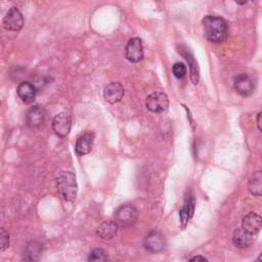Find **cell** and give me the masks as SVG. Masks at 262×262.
<instances>
[{
	"instance_id": "1",
	"label": "cell",
	"mask_w": 262,
	"mask_h": 262,
	"mask_svg": "<svg viewBox=\"0 0 262 262\" xmlns=\"http://www.w3.org/2000/svg\"><path fill=\"white\" fill-rule=\"evenodd\" d=\"M205 37L214 43H221L227 39L228 26L224 18L214 15H206L202 19Z\"/></svg>"
},
{
	"instance_id": "2",
	"label": "cell",
	"mask_w": 262,
	"mask_h": 262,
	"mask_svg": "<svg viewBox=\"0 0 262 262\" xmlns=\"http://www.w3.org/2000/svg\"><path fill=\"white\" fill-rule=\"evenodd\" d=\"M57 190L60 196L68 201L72 202L76 199L78 185L76 181V176L70 171H62L57 176Z\"/></svg>"
},
{
	"instance_id": "3",
	"label": "cell",
	"mask_w": 262,
	"mask_h": 262,
	"mask_svg": "<svg viewBox=\"0 0 262 262\" xmlns=\"http://www.w3.org/2000/svg\"><path fill=\"white\" fill-rule=\"evenodd\" d=\"M138 218V212L133 205L126 204L119 207L115 212V222L118 226L127 228L135 224Z\"/></svg>"
},
{
	"instance_id": "4",
	"label": "cell",
	"mask_w": 262,
	"mask_h": 262,
	"mask_svg": "<svg viewBox=\"0 0 262 262\" xmlns=\"http://www.w3.org/2000/svg\"><path fill=\"white\" fill-rule=\"evenodd\" d=\"M145 106L152 113H163L169 106V99L166 93L156 91L149 94L145 100Z\"/></svg>"
},
{
	"instance_id": "5",
	"label": "cell",
	"mask_w": 262,
	"mask_h": 262,
	"mask_svg": "<svg viewBox=\"0 0 262 262\" xmlns=\"http://www.w3.org/2000/svg\"><path fill=\"white\" fill-rule=\"evenodd\" d=\"M51 127L52 130L54 131V133L58 136V137H66L68 136V134L71 131V127H72V118L69 114L61 112L59 114H57L51 122Z\"/></svg>"
},
{
	"instance_id": "6",
	"label": "cell",
	"mask_w": 262,
	"mask_h": 262,
	"mask_svg": "<svg viewBox=\"0 0 262 262\" xmlns=\"http://www.w3.org/2000/svg\"><path fill=\"white\" fill-rule=\"evenodd\" d=\"M24 26V16L19 9L15 6H12L3 18V27L7 31L18 32Z\"/></svg>"
},
{
	"instance_id": "7",
	"label": "cell",
	"mask_w": 262,
	"mask_h": 262,
	"mask_svg": "<svg viewBox=\"0 0 262 262\" xmlns=\"http://www.w3.org/2000/svg\"><path fill=\"white\" fill-rule=\"evenodd\" d=\"M124 54L128 61L133 63L139 62L143 58V47L141 40L137 37L131 38L126 44Z\"/></svg>"
},
{
	"instance_id": "8",
	"label": "cell",
	"mask_w": 262,
	"mask_h": 262,
	"mask_svg": "<svg viewBox=\"0 0 262 262\" xmlns=\"http://www.w3.org/2000/svg\"><path fill=\"white\" fill-rule=\"evenodd\" d=\"M46 119V111L44 106L36 104L31 106L26 115V123L31 128H37L41 126Z\"/></svg>"
},
{
	"instance_id": "9",
	"label": "cell",
	"mask_w": 262,
	"mask_h": 262,
	"mask_svg": "<svg viewBox=\"0 0 262 262\" xmlns=\"http://www.w3.org/2000/svg\"><path fill=\"white\" fill-rule=\"evenodd\" d=\"M194 203L195 201L193 193L191 192V190H187L183 200V204L179 210V218L183 227H185L189 219L192 217L194 211Z\"/></svg>"
},
{
	"instance_id": "10",
	"label": "cell",
	"mask_w": 262,
	"mask_h": 262,
	"mask_svg": "<svg viewBox=\"0 0 262 262\" xmlns=\"http://www.w3.org/2000/svg\"><path fill=\"white\" fill-rule=\"evenodd\" d=\"M144 247L151 253H159L166 247V238L159 231L149 232L144 239Z\"/></svg>"
},
{
	"instance_id": "11",
	"label": "cell",
	"mask_w": 262,
	"mask_h": 262,
	"mask_svg": "<svg viewBox=\"0 0 262 262\" xmlns=\"http://www.w3.org/2000/svg\"><path fill=\"white\" fill-rule=\"evenodd\" d=\"M262 227V218L258 214L254 212H250L247 214L242 221V228L251 234L252 236H256Z\"/></svg>"
},
{
	"instance_id": "12",
	"label": "cell",
	"mask_w": 262,
	"mask_h": 262,
	"mask_svg": "<svg viewBox=\"0 0 262 262\" xmlns=\"http://www.w3.org/2000/svg\"><path fill=\"white\" fill-rule=\"evenodd\" d=\"M124 96V87L120 82H112L103 89V97L108 103H117Z\"/></svg>"
},
{
	"instance_id": "13",
	"label": "cell",
	"mask_w": 262,
	"mask_h": 262,
	"mask_svg": "<svg viewBox=\"0 0 262 262\" xmlns=\"http://www.w3.org/2000/svg\"><path fill=\"white\" fill-rule=\"evenodd\" d=\"M233 86L237 93L243 96H248L254 91V83L246 74H239L234 77Z\"/></svg>"
},
{
	"instance_id": "14",
	"label": "cell",
	"mask_w": 262,
	"mask_h": 262,
	"mask_svg": "<svg viewBox=\"0 0 262 262\" xmlns=\"http://www.w3.org/2000/svg\"><path fill=\"white\" fill-rule=\"evenodd\" d=\"M94 142V134L92 132H85L78 137L75 144V151L78 156H85L92 149Z\"/></svg>"
},
{
	"instance_id": "15",
	"label": "cell",
	"mask_w": 262,
	"mask_h": 262,
	"mask_svg": "<svg viewBox=\"0 0 262 262\" xmlns=\"http://www.w3.org/2000/svg\"><path fill=\"white\" fill-rule=\"evenodd\" d=\"M16 93L24 102H32L36 97V87L32 83L24 81L17 85Z\"/></svg>"
},
{
	"instance_id": "16",
	"label": "cell",
	"mask_w": 262,
	"mask_h": 262,
	"mask_svg": "<svg viewBox=\"0 0 262 262\" xmlns=\"http://www.w3.org/2000/svg\"><path fill=\"white\" fill-rule=\"evenodd\" d=\"M118 231V225L114 221H103L96 230L97 235L102 239H111L116 235Z\"/></svg>"
},
{
	"instance_id": "17",
	"label": "cell",
	"mask_w": 262,
	"mask_h": 262,
	"mask_svg": "<svg viewBox=\"0 0 262 262\" xmlns=\"http://www.w3.org/2000/svg\"><path fill=\"white\" fill-rule=\"evenodd\" d=\"M254 236H252L251 234H249L248 232H246L242 227L237 228L234 233H233V244L238 247V248H247L249 247L253 241H254Z\"/></svg>"
},
{
	"instance_id": "18",
	"label": "cell",
	"mask_w": 262,
	"mask_h": 262,
	"mask_svg": "<svg viewBox=\"0 0 262 262\" xmlns=\"http://www.w3.org/2000/svg\"><path fill=\"white\" fill-rule=\"evenodd\" d=\"M42 252V245L39 244L38 242H30L27 245L25 254H24V258L28 261V262H35L39 259L40 255Z\"/></svg>"
},
{
	"instance_id": "19",
	"label": "cell",
	"mask_w": 262,
	"mask_h": 262,
	"mask_svg": "<svg viewBox=\"0 0 262 262\" xmlns=\"http://www.w3.org/2000/svg\"><path fill=\"white\" fill-rule=\"evenodd\" d=\"M248 188L252 194L262 196V171H257L251 176Z\"/></svg>"
},
{
	"instance_id": "20",
	"label": "cell",
	"mask_w": 262,
	"mask_h": 262,
	"mask_svg": "<svg viewBox=\"0 0 262 262\" xmlns=\"http://www.w3.org/2000/svg\"><path fill=\"white\" fill-rule=\"evenodd\" d=\"M185 59L188 62L189 69H190V80L192 81L193 84H198L199 82V70H198V64L192 56V54L189 51H186L184 53Z\"/></svg>"
},
{
	"instance_id": "21",
	"label": "cell",
	"mask_w": 262,
	"mask_h": 262,
	"mask_svg": "<svg viewBox=\"0 0 262 262\" xmlns=\"http://www.w3.org/2000/svg\"><path fill=\"white\" fill-rule=\"evenodd\" d=\"M88 262H108L107 259V255L106 253L100 249V248H96L93 249L88 256Z\"/></svg>"
},
{
	"instance_id": "22",
	"label": "cell",
	"mask_w": 262,
	"mask_h": 262,
	"mask_svg": "<svg viewBox=\"0 0 262 262\" xmlns=\"http://www.w3.org/2000/svg\"><path fill=\"white\" fill-rule=\"evenodd\" d=\"M172 73L176 78L182 79L186 75V67L182 62H175L172 66Z\"/></svg>"
},
{
	"instance_id": "23",
	"label": "cell",
	"mask_w": 262,
	"mask_h": 262,
	"mask_svg": "<svg viewBox=\"0 0 262 262\" xmlns=\"http://www.w3.org/2000/svg\"><path fill=\"white\" fill-rule=\"evenodd\" d=\"M0 244L2 251H4L9 245V233L4 228H2L0 232Z\"/></svg>"
},
{
	"instance_id": "24",
	"label": "cell",
	"mask_w": 262,
	"mask_h": 262,
	"mask_svg": "<svg viewBox=\"0 0 262 262\" xmlns=\"http://www.w3.org/2000/svg\"><path fill=\"white\" fill-rule=\"evenodd\" d=\"M256 122H257V127H258V129L261 131V133H262V111L257 115V120H256Z\"/></svg>"
},
{
	"instance_id": "25",
	"label": "cell",
	"mask_w": 262,
	"mask_h": 262,
	"mask_svg": "<svg viewBox=\"0 0 262 262\" xmlns=\"http://www.w3.org/2000/svg\"><path fill=\"white\" fill-rule=\"evenodd\" d=\"M189 262H208V260L203 256H194L189 260Z\"/></svg>"
},
{
	"instance_id": "26",
	"label": "cell",
	"mask_w": 262,
	"mask_h": 262,
	"mask_svg": "<svg viewBox=\"0 0 262 262\" xmlns=\"http://www.w3.org/2000/svg\"><path fill=\"white\" fill-rule=\"evenodd\" d=\"M254 262H262V252H261V254L259 255V257H258Z\"/></svg>"
},
{
	"instance_id": "27",
	"label": "cell",
	"mask_w": 262,
	"mask_h": 262,
	"mask_svg": "<svg viewBox=\"0 0 262 262\" xmlns=\"http://www.w3.org/2000/svg\"><path fill=\"white\" fill-rule=\"evenodd\" d=\"M236 3H237V4H246L247 2H236Z\"/></svg>"
}]
</instances>
